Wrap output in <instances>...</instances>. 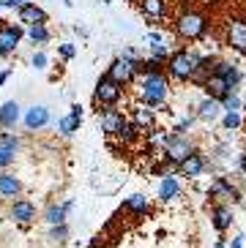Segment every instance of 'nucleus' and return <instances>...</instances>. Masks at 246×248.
I'll list each match as a JSON object with an SVG mask.
<instances>
[{"mask_svg": "<svg viewBox=\"0 0 246 248\" xmlns=\"http://www.w3.org/2000/svg\"><path fill=\"white\" fill-rule=\"evenodd\" d=\"M137 137H142V131H140V128L131 123V120H126V123H123V128L118 131V139H121L123 145H131V142H137Z\"/></svg>", "mask_w": 246, "mask_h": 248, "instance_id": "nucleus-27", "label": "nucleus"}, {"mask_svg": "<svg viewBox=\"0 0 246 248\" xmlns=\"http://www.w3.org/2000/svg\"><path fill=\"white\" fill-rule=\"evenodd\" d=\"M74 207V202L69 199V202H63V204H52L50 210H47V216H44V221L47 224H52V226H58V224H66V213Z\"/></svg>", "mask_w": 246, "mask_h": 248, "instance_id": "nucleus-22", "label": "nucleus"}, {"mask_svg": "<svg viewBox=\"0 0 246 248\" xmlns=\"http://www.w3.org/2000/svg\"><path fill=\"white\" fill-rule=\"evenodd\" d=\"M19 191H22V183L14 175H0V197L3 199L19 197Z\"/></svg>", "mask_w": 246, "mask_h": 248, "instance_id": "nucleus-23", "label": "nucleus"}, {"mask_svg": "<svg viewBox=\"0 0 246 248\" xmlns=\"http://www.w3.org/2000/svg\"><path fill=\"white\" fill-rule=\"evenodd\" d=\"M181 194V186H178V180H175L173 175H167L164 180H161V186H159V197H161V202H170V199H175Z\"/></svg>", "mask_w": 246, "mask_h": 248, "instance_id": "nucleus-24", "label": "nucleus"}, {"mask_svg": "<svg viewBox=\"0 0 246 248\" xmlns=\"http://www.w3.org/2000/svg\"><path fill=\"white\" fill-rule=\"evenodd\" d=\"M17 22L28 25V28H33V25H47V11L38 8L36 3H25V6L17 11Z\"/></svg>", "mask_w": 246, "mask_h": 248, "instance_id": "nucleus-10", "label": "nucleus"}, {"mask_svg": "<svg viewBox=\"0 0 246 248\" xmlns=\"http://www.w3.org/2000/svg\"><path fill=\"white\" fill-rule=\"evenodd\" d=\"M121 93H123L121 85H118L115 79H109L107 74H104V77H99V82H96L93 101L99 104V107H115V104L121 101Z\"/></svg>", "mask_w": 246, "mask_h": 248, "instance_id": "nucleus-5", "label": "nucleus"}, {"mask_svg": "<svg viewBox=\"0 0 246 248\" xmlns=\"http://www.w3.org/2000/svg\"><path fill=\"white\" fill-rule=\"evenodd\" d=\"M8 77H11V71H0V88L6 85V79H8Z\"/></svg>", "mask_w": 246, "mask_h": 248, "instance_id": "nucleus-41", "label": "nucleus"}, {"mask_svg": "<svg viewBox=\"0 0 246 248\" xmlns=\"http://www.w3.org/2000/svg\"><path fill=\"white\" fill-rule=\"evenodd\" d=\"M123 207H126L129 213H134V216H145V213L151 210V204H148V199H145L142 194H134V197H129Z\"/></svg>", "mask_w": 246, "mask_h": 248, "instance_id": "nucleus-26", "label": "nucleus"}, {"mask_svg": "<svg viewBox=\"0 0 246 248\" xmlns=\"http://www.w3.org/2000/svg\"><path fill=\"white\" fill-rule=\"evenodd\" d=\"M58 49H60V55H63L66 60H71L74 55H77V49H74V44H60Z\"/></svg>", "mask_w": 246, "mask_h": 248, "instance_id": "nucleus-37", "label": "nucleus"}, {"mask_svg": "<svg viewBox=\"0 0 246 248\" xmlns=\"http://www.w3.org/2000/svg\"><path fill=\"white\" fill-rule=\"evenodd\" d=\"M225 44L235 52H244L246 55V19H232L227 25V33H225Z\"/></svg>", "mask_w": 246, "mask_h": 248, "instance_id": "nucleus-8", "label": "nucleus"}, {"mask_svg": "<svg viewBox=\"0 0 246 248\" xmlns=\"http://www.w3.org/2000/svg\"><path fill=\"white\" fill-rule=\"evenodd\" d=\"M109 79H115L118 85H129V82H134V77H137V60H126V58H115L112 60V66H109Z\"/></svg>", "mask_w": 246, "mask_h": 248, "instance_id": "nucleus-6", "label": "nucleus"}, {"mask_svg": "<svg viewBox=\"0 0 246 248\" xmlns=\"http://www.w3.org/2000/svg\"><path fill=\"white\" fill-rule=\"evenodd\" d=\"M58 131L63 134V137H71L74 131H80V120H74L71 115H66L58 120Z\"/></svg>", "mask_w": 246, "mask_h": 248, "instance_id": "nucleus-29", "label": "nucleus"}, {"mask_svg": "<svg viewBox=\"0 0 246 248\" xmlns=\"http://www.w3.org/2000/svg\"><path fill=\"white\" fill-rule=\"evenodd\" d=\"M66 237H69V226H66V224L52 226V240H55V243H66Z\"/></svg>", "mask_w": 246, "mask_h": 248, "instance_id": "nucleus-33", "label": "nucleus"}, {"mask_svg": "<svg viewBox=\"0 0 246 248\" xmlns=\"http://www.w3.org/2000/svg\"><path fill=\"white\" fill-rule=\"evenodd\" d=\"M28 38L36 46H44L50 41V30H47V25H33V28H28Z\"/></svg>", "mask_w": 246, "mask_h": 248, "instance_id": "nucleus-28", "label": "nucleus"}, {"mask_svg": "<svg viewBox=\"0 0 246 248\" xmlns=\"http://www.w3.org/2000/svg\"><path fill=\"white\" fill-rule=\"evenodd\" d=\"M25 128L28 131H38V128H44V125L50 123V109L44 107V104H33L28 112H25Z\"/></svg>", "mask_w": 246, "mask_h": 248, "instance_id": "nucleus-11", "label": "nucleus"}, {"mask_svg": "<svg viewBox=\"0 0 246 248\" xmlns=\"http://www.w3.org/2000/svg\"><path fill=\"white\" fill-rule=\"evenodd\" d=\"M192 153H194V147H192V142H189L183 134H170V137H167L164 155H167V161H170V164H178V167H181V164Z\"/></svg>", "mask_w": 246, "mask_h": 248, "instance_id": "nucleus-4", "label": "nucleus"}, {"mask_svg": "<svg viewBox=\"0 0 246 248\" xmlns=\"http://www.w3.org/2000/svg\"><path fill=\"white\" fill-rule=\"evenodd\" d=\"M19 104L17 101H6V104H0V125L3 128H14L17 123H19Z\"/></svg>", "mask_w": 246, "mask_h": 248, "instance_id": "nucleus-21", "label": "nucleus"}, {"mask_svg": "<svg viewBox=\"0 0 246 248\" xmlns=\"http://www.w3.org/2000/svg\"><path fill=\"white\" fill-rule=\"evenodd\" d=\"M17 150H19V139L14 134H3L0 137V169H6L8 164H14Z\"/></svg>", "mask_w": 246, "mask_h": 248, "instance_id": "nucleus-13", "label": "nucleus"}, {"mask_svg": "<svg viewBox=\"0 0 246 248\" xmlns=\"http://www.w3.org/2000/svg\"><path fill=\"white\" fill-rule=\"evenodd\" d=\"M69 115H71L74 120H80V123H82V115H85V112H82V107H80V104H74L71 109H69Z\"/></svg>", "mask_w": 246, "mask_h": 248, "instance_id": "nucleus-38", "label": "nucleus"}, {"mask_svg": "<svg viewBox=\"0 0 246 248\" xmlns=\"http://www.w3.org/2000/svg\"><path fill=\"white\" fill-rule=\"evenodd\" d=\"M213 248H225V246H222V243H216V246H213Z\"/></svg>", "mask_w": 246, "mask_h": 248, "instance_id": "nucleus-42", "label": "nucleus"}, {"mask_svg": "<svg viewBox=\"0 0 246 248\" xmlns=\"http://www.w3.org/2000/svg\"><path fill=\"white\" fill-rule=\"evenodd\" d=\"M208 30V19H205L200 11H183L178 19H175V33L186 41H197V38L205 36Z\"/></svg>", "mask_w": 246, "mask_h": 248, "instance_id": "nucleus-3", "label": "nucleus"}, {"mask_svg": "<svg viewBox=\"0 0 246 248\" xmlns=\"http://www.w3.org/2000/svg\"><path fill=\"white\" fill-rule=\"evenodd\" d=\"M213 226H216L219 232L230 229V226H232V210H230V207H225V204L213 207Z\"/></svg>", "mask_w": 246, "mask_h": 248, "instance_id": "nucleus-25", "label": "nucleus"}, {"mask_svg": "<svg viewBox=\"0 0 246 248\" xmlns=\"http://www.w3.org/2000/svg\"><path fill=\"white\" fill-rule=\"evenodd\" d=\"M170 44H153L151 46V58L153 60H159V63H164V60H170Z\"/></svg>", "mask_w": 246, "mask_h": 248, "instance_id": "nucleus-32", "label": "nucleus"}, {"mask_svg": "<svg viewBox=\"0 0 246 248\" xmlns=\"http://www.w3.org/2000/svg\"><path fill=\"white\" fill-rule=\"evenodd\" d=\"M22 41V28L11 22H0V58H8Z\"/></svg>", "mask_w": 246, "mask_h": 248, "instance_id": "nucleus-7", "label": "nucleus"}, {"mask_svg": "<svg viewBox=\"0 0 246 248\" xmlns=\"http://www.w3.org/2000/svg\"><path fill=\"white\" fill-rule=\"evenodd\" d=\"M241 123H244L241 112H225V117H222V125H225V131H235V128H241Z\"/></svg>", "mask_w": 246, "mask_h": 248, "instance_id": "nucleus-30", "label": "nucleus"}, {"mask_svg": "<svg viewBox=\"0 0 246 248\" xmlns=\"http://www.w3.org/2000/svg\"><path fill=\"white\" fill-rule=\"evenodd\" d=\"M33 68H38V71L47 68V55H44V52H36V55H33Z\"/></svg>", "mask_w": 246, "mask_h": 248, "instance_id": "nucleus-35", "label": "nucleus"}, {"mask_svg": "<svg viewBox=\"0 0 246 248\" xmlns=\"http://www.w3.org/2000/svg\"><path fill=\"white\" fill-rule=\"evenodd\" d=\"M140 14L148 19H161L167 14V0H137Z\"/></svg>", "mask_w": 246, "mask_h": 248, "instance_id": "nucleus-19", "label": "nucleus"}, {"mask_svg": "<svg viewBox=\"0 0 246 248\" xmlns=\"http://www.w3.org/2000/svg\"><path fill=\"white\" fill-rule=\"evenodd\" d=\"M192 125H194V117H192V115H189V117H183L181 123L175 125V134H186L189 128H192Z\"/></svg>", "mask_w": 246, "mask_h": 248, "instance_id": "nucleus-34", "label": "nucleus"}, {"mask_svg": "<svg viewBox=\"0 0 246 248\" xmlns=\"http://www.w3.org/2000/svg\"><path fill=\"white\" fill-rule=\"evenodd\" d=\"M74 33H77V36H82V38H88V28H80V25H74Z\"/></svg>", "mask_w": 246, "mask_h": 248, "instance_id": "nucleus-40", "label": "nucleus"}, {"mask_svg": "<svg viewBox=\"0 0 246 248\" xmlns=\"http://www.w3.org/2000/svg\"><path fill=\"white\" fill-rule=\"evenodd\" d=\"M11 218H14L17 224H30V221H36V204L25 202V199L14 202L11 204Z\"/></svg>", "mask_w": 246, "mask_h": 248, "instance_id": "nucleus-16", "label": "nucleus"}, {"mask_svg": "<svg viewBox=\"0 0 246 248\" xmlns=\"http://www.w3.org/2000/svg\"><path fill=\"white\" fill-rule=\"evenodd\" d=\"M131 123L137 125L142 134H151L153 128H156V117H153V109H151V107H148V109H145V107H137V109H134V115H131Z\"/></svg>", "mask_w": 246, "mask_h": 248, "instance_id": "nucleus-17", "label": "nucleus"}, {"mask_svg": "<svg viewBox=\"0 0 246 248\" xmlns=\"http://www.w3.org/2000/svg\"><path fill=\"white\" fill-rule=\"evenodd\" d=\"M222 109L225 112H241L244 109V104H241V95L238 93H230L222 98Z\"/></svg>", "mask_w": 246, "mask_h": 248, "instance_id": "nucleus-31", "label": "nucleus"}, {"mask_svg": "<svg viewBox=\"0 0 246 248\" xmlns=\"http://www.w3.org/2000/svg\"><path fill=\"white\" fill-rule=\"evenodd\" d=\"M211 197H216V199H238V191H235V186L232 183H227L225 177H216V180L211 183V188H208Z\"/></svg>", "mask_w": 246, "mask_h": 248, "instance_id": "nucleus-20", "label": "nucleus"}, {"mask_svg": "<svg viewBox=\"0 0 246 248\" xmlns=\"http://www.w3.org/2000/svg\"><path fill=\"white\" fill-rule=\"evenodd\" d=\"M167 95H170V82L161 71L140 77V98L145 107H161L167 101Z\"/></svg>", "mask_w": 246, "mask_h": 248, "instance_id": "nucleus-1", "label": "nucleus"}, {"mask_svg": "<svg viewBox=\"0 0 246 248\" xmlns=\"http://www.w3.org/2000/svg\"><path fill=\"white\" fill-rule=\"evenodd\" d=\"M213 74L225 77L227 85H230V93H238V85H241V68L235 63H227V60H216V68Z\"/></svg>", "mask_w": 246, "mask_h": 248, "instance_id": "nucleus-12", "label": "nucleus"}, {"mask_svg": "<svg viewBox=\"0 0 246 248\" xmlns=\"http://www.w3.org/2000/svg\"><path fill=\"white\" fill-rule=\"evenodd\" d=\"M241 246H244V237H241V234H238L235 240H230V246H227V248H241Z\"/></svg>", "mask_w": 246, "mask_h": 248, "instance_id": "nucleus-39", "label": "nucleus"}, {"mask_svg": "<svg viewBox=\"0 0 246 248\" xmlns=\"http://www.w3.org/2000/svg\"><path fill=\"white\" fill-rule=\"evenodd\" d=\"M123 123H126V117H123L118 109H112V107H107L104 112H99V125H102V131L107 134V137H118V131L123 128Z\"/></svg>", "mask_w": 246, "mask_h": 248, "instance_id": "nucleus-9", "label": "nucleus"}, {"mask_svg": "<svg viewBox=\"0 0 246 248\" xmlns=\"http://www.w3.org/2000/svg\"><path fill=\"white\" fill-rule=\"evenodd\" d=\"M203 88L208 90L211 98H216V101H222L225 95H230V85H227L225 77H219V74H211V77H205Z\"/></svg>", "mask_w": 246, "mask_h": 248, "instance_id": "nucleus-14", "label": "nucleus"}, {"mask_svg": "<svg viewBox=\"0 0 246 248\" xmlns=\"http://www.w3.org/2000/svg\"><path fill=\"white\" fill-rule=\"evenodd\" d=\"M222 112H225V109H222V101L211 98V95H205L203 101L197 104V117H200V120H205V123H213Z\"/></svg>", "mask_w": 246, "mask_h": 248, "instance_id": "nucleus-15", "label": "nucleus"}, {"mask_svg": "<svg viewBox=\"0 0 246 248\" xmlns=\"http://www.w3.org/2000/svg\"><path fill=\"white\" fill-rule=\"evenodd\" d=\"M25 3H28V0H0V8H17V11H19Z\"/></svg>", "mask_w": 246, "mask_h": 248, "instance_id": "nucleus-36", "label": "nucleus"}, {"mask_svg": "<svg viewBox=\"0 0 246 248\" xmlns=\"http://www.w3.org/2000/svg\"><path fill=\"white\" fill-rule=\"evenodd\" d=\"M205 164H208V161H205V155L194 150V153H192V155H189V158L181 164V175H186V177H200V175L205 172Z\"/></svg>", "mask_w": 246, "mask_h": 248, "instance_id": "nucleus-18", "label": "nucleus"}, {"mask_svg": "<svg viewBox=\"0 0 246 248\" xmlns=\"http://www.w3.org/2000/svg\"><path fill=\"white\" fill-rule=\"evenodd\" d=\"M200 63H203V58L194 49H178L167 60V71L173 74L175 79H194L197 71H200Z\"/></svg>", "mask_w": 246, "mask_h": 248, "instance_id": "nucleus-2", "label": "nucleus"}]
</instances>
